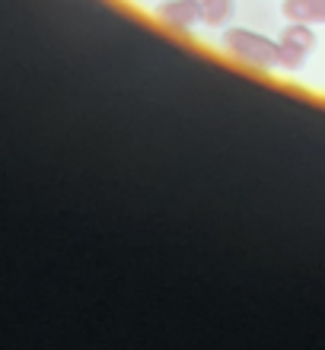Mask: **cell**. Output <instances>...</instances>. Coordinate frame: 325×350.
I'll use <instances>...</instances> for the list:
<instances>
[{"label": "cell", "mask_w": 325, "mask_h": 350, "mask_svg": "<svg viewBox=\"0 0 325 350\" xmlns=\"http://www.w3.org/2000/svg\"><path fill=\"white\" fill-rule=\"evenodd\" d=\"M278 42H284V45H290V48H297V51H303V55H309V51L316 48V32H313L309 23H287Z\"/></svg>", "instance_id": "cell-4"}, {"label": "cell", "mask_w": 325, "mask_h": 350, "mask_svg": "<svg viewBox=\"0 0 325 350\" xmlns=\"http://www.w3.org/2000/svg\"><path fill=\"white\" fill-rule=\"evenodd\" d=\"M205 3V23L214 29H226L230 26L233 13H236V3L233 0H201Z\"/></svg>", "instance_id": "cell-5"}, {"label": "cell", "mask_w": 325, "mask_h": 350, "mask_svg": "<svg viewBox=\"0 0 325 350\" xmlns=\"http://www.w3.org/2000/svg\"><path fill=\"white\" fill-rule=\"evenodd\" d=\"M307 57L309 55H303V51H297V48L278 42V67H284V70H300V67L307 64Z\"/></svg>", "instance_id": "cell-6"}, {"label": "cell", "mask_w": 325, "mask_h": 350, "mask_svg": "<svg viewBox=\"0 0 325 350\" xmlns=\"http://www.w3.org/2000/svg\"><path fill=\"white\" fill-rule=\"evenodd\" d=\"M281 13L290 23H309V26L322 23L325 26V0H284Z\"/></svg>", "instance_id": "cell-3"}, {"label": "cell", "mask_w": 325, "mask_h": 350, "mask_svg": "<svg viewBox=\"0 0 325 350\" xmlns=\"http://www.w3.org/2000/svg\"><path fill=\"white\" fill-rule=\"evenodd\" d=\"M157 19H163V26L176 29V32H188L205 23V3L201 0H163L157 7Z\"/></svg>", "instance_id": "cell-2"}, {"label": "cell", "mask_w": 325, "mask_h": 350, "mask_svg": "<svg viewBox=\"0 0 325 350\" xmlns=\"http://www.w3.org/2000/svg\"><path fill=\"white\" fill-rule=\"evenodd\" d=\"M223 51L239 61L242 67H252V70H271L278 67V42L261 32H252V29H239V26H226L223 29Z\"/></svg>", "instance_id": "cell-1"}]
</instances>
